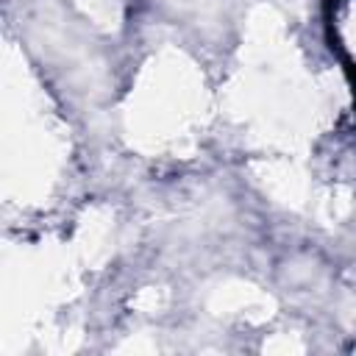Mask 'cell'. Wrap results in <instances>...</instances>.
I'll use <instances>...</instances> for the list:
<instances>
[{
    "instance_id": "1",
    "label": "cell",
    "mask_w": 356,
    "mask_h": 356,
    "mask_svg": "<svg viewBox=\"0 0 356 356\" xmlns=\"http://www.w3.org/2000/svg\"><path fill=\"white\" fill-rule=\"evenodd\" d=\"M328 3H331V0H328Z\"/></svg>"
}]
</instances>
